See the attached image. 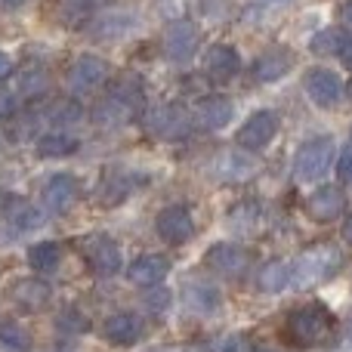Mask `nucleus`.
Returning a JSON list of instances; mask_svg holds the SVG:
<instances>
[{
  "label": "nucleus",
  "mask_w": 352,
  "mask_h": 352,
  "mask_svg": "<svg viewBox=\"0 0 352 352\" xmlns=\"http://www.w3.org/2000/svg\"><path fill=\"white\" fill-rule=\"evenodd\" d=\"M337 334V322L322 303L297 306L285 318V340L297 349H312L331 343Z\"/></svg>",
  "instance_id": "nucleus-1"
},
{
  "label": "nucleus",
  "mask_w": 352,
  "mask_h": 352,
  "mask_svg": "<svg viewBox=\"0 0 352 352\" xmlns=\"http://www.w3.org/2000/svg\"><path fill=\"white\" fill-rule=\"evenodd\" d=\"M340 266H343V250L337 248V244H328V241L312 244V248H306L303 254L294 260L291 285L300 287V291L316 287V285H322V281L334 278Z\"/></svg>",
  "instance_id": "nucleus-2"
},
{
  "label": "nucleus",
  "mask_w": 352,
  "mask_h": 352,
  "mask_svg": "<svg viewBox=\"0 0 352 352\" xmlns=\"http://www.w3.org/2000/svg\"><path fill=\"white\" fill-rule=\"evenodd\" d=\"M334 155H337V146L331 136H312V140H306L297 148V155H294V179L297 182L322 179L331 170V164H334Z\"/></svg>",
  "instance_id": "nucleus-3"
},
{
  "label": "nucleus",
  "mask_w": 352,
  "mask_h": 352,
  "mask_svg": "<svg viewBox=\"0 0 352 352\" xmlns=\"http://www.w3.org/2000/svg\"><path fill=\"white\" fill-rule=\"evenodd\" d=\"M80 250H84V260L90 263V269L96 275H118L121 272V248L115 244V238L102 235V232H93L80 241Z\"/></svg>",
  "instance_id": "nucleus-4"
},
{
  "label": "nucleus",
  "mask_w": 352,
  "mask_h": 352,
  "mask_svg": "<svg viewBox=\"0 0 352 352\" xmlns=\"http://www.w3.org/2000/svg\"><path fill=\"white\" fill-rule=\"evenodd\" d=\"M278 136V115L272 109H260L238 127V146L244 152H263Z\"/></svg>",
  "instance_id": "nucleus-5"
},
{
  "label": "nucleus",
  "mask_w": 352,
  "mask_h": 352,
  "mask_svg": "<svg viewBox=\"0 0 352 352\" xmlns=\"http://www.w3.org/2000/svg\"><path fill=\"white\" fill-rule=\"evenodd\" d=\"M303 87H306V96H309L318 109H334L343 99V93H346V84H343V80L337 78V72H331V68H312L303 78Z\"/></svg>",
  "instance_id": "nucleus-6"
},
{
  "label": "nucleus",
  "mask_w": 352,
  "mask_h": 352,
  "mask_svg": "<svg viewBox=\"0 0 352 352\" xmlns=\"http://www.w3.org/2000/svg\"><path fill=\"white\" fill-rule=\"evenodd\" d=\"M155 229H158L161 241L167 244H186L192 241L195 235V219L192 213H188V207H164V210L158 213V219H155Z\"/></svg>",
  "instance_id": "nucleus-7"
},
{
  "label": "nucleus",
  "mask_w": 352,
  "mask_h": 352,
  "mask_svg": "<svg viewBox=\"0 0 352 352\" xmlns=\"http://www.w3.org/2000/svg\"><path fill=\"white\" fill-rule=\"evenodd\" d=\"M201 43V34L198 28H195L188 19H176V22L167 25L164 31V53L170 56L173 62H186L195 56V50H198Z\"/></svg>",
  "instance_id": "nucleus-8"
},
{
  "label": "nucleus",
  "mask_w": 352,
  "mask_h": 352,
  "mask_svg": "<svg viewBox=\"0 0 352 352\" xmlns=\"http://www.w3.org/2000/svg\"><path fill=\"white\" fill-rule=\"evenodd\" d=\"M343 210H346V195L340 186H322L306 198V213L318 223H334L343 217Z\"/></svg>",
  "instance_id": "nucleus-9"
},
{
  "label": "nucleus",
  "mask_w": 352,
  "mask_h": 352,
  "mask_svg": "<svg viewBox=\"0 0 352 352\" xmlns=\"http://www.w3.org/2000/svg\"><path fill=\"white\" fill-rule=\"evenodd\" d=\"M207 263H210V269H217L219 275H226V278H241L250 269V250L223 241L207 250Z\"/></svg>",
  "instance_id": "nucleus-10"
},
{
  "label": "nucleus",
  "mask_w": 352,
  "mask_h": 352,
  "mask_svg": "<svg viewBox=\"0 0 352 352\" xmlns=\"http://www.w3.org/2000/svg\"><path fill=\"white\" fill-rule=\"evenodd\" d=\"M146 124L158 140H179V136L188 133L192 118H188V111L179 109V105H161V109H155L152 115H148Z\"/></svg>",
  "instance_id": "nucleus-11"
},
{
  "label": "nucleus",
  "mask_w": 352,
  "mask_h": 352,
  "mask_svg": "<svg viewBox=\"0 0 352 352\" xmlns=\"http://www.w3.org/2000/svg\"><path fill=\"white\" fill-rule=\"evenodd\" d=\"M78 198H80V182H78V176H72V173H56V176H50L47 188H43V204H47V210L65 213V210H72V207L78 204Z\"/></svg>",
  "instance_id": "nucleus-12"
},
{
  "label": "nucleus",
  "mask_w": 352,
  "mask_h": 352,
  "mask_svg": "<svg viewBox=\"0 0 352 352\" xmlns=\"http://www.w3.org/2000/svg\"><path fill=\"white\" fill-rule=\"evenodd\" d=\"M109 78V62L102 56H93V53H84L78 56V62L72 65V74H68V87L74 93H84V90H93V87L105 84Z\"/></svg>",
  "instance_id": "nucleus-13"
},
{
  "label": "nucleus",
  "mask_w": 352,
  "mask_h": 352,
  "mask_svg": "<svg viewBox=\"0 0 352 352\" xmlns=\"http://www.w3.org/2000/svg\"><path fill=\"white\" fill-rule=\"evenodd\" d=\"M210 173L217 176V179H226V182H244L256 173V161L244 152L226 148V152H219L210 158Z\"/></svg>",
  "instance_id": "nucleus-14"
},
{
  "label": "nucleus",
  "mask_w": 352,
  "mask_h": 352,
  "mask_svg": "<svg viewBox=\"0 0 352 352\" xmlns=\"http://www.w3.org/2000/svg\"><path fill=\"white\" fill-rule=\"evenodd\" d=\"M232 115H235V105H232L229 96H204L198 105L192 109V118L195 124H198L201 130H223L226 124L232 121Z\"/></svg>",
  "instance_id": "nucleus-15"
},
{
  "label": "nucleus",
  "mask_w": 352,
  "mask_h": 352,
  "mask_svg": "<svg viewBox=\"0 0 352 352\" xmlns=\"http://www.w3.org/2000/svg\"><path fill=\"white\" fill-rule=\"evenodd\" d=\"M182 303H186V309L198 312V316H217L223 309V294L210 281L195 278V281H186V287H182Z\"/></svg>",
  "instance_id": "nucleus-16"
},
{
  "label": "nucleus",
  "mask_w": 352,
  "mask_h": 352,
  "mask_svg": "<svg viewBox=\"0 0 352 352\" xmlns=\"http://www.w3.org/2000/svg\"><path fill=\"white\" fill-rule=\"evenodd\" d=\"M238 65H241L238 53L232 47H226V43H213V47L204 53V62H201L204 74L213 80V84H226V80H232L238 74Z\"/></svg>",
  "instance_id": "nucleus-17"
},
{
  "label": "nucleus",
  "mask_w": 352,
  "mask_h": 352,
  "mask_svg": "<svg viewBox=\"0 0 352 352\" xmlns=\"http://www.w3.org/2000/svg\"><path fill=\"white\" fill-rule=\"evenodd\" d=\"M294 68V53L287 47H269L256 56L254 62V78L263 80V84H272V80H281L287 72Z\"/></svg>",
  "instance_id": "nucleus-18"
},
{
  "label": "nucleus",
  "mask_w": 352,
  "mask_h": 352,
  "mask_svg": "<svg viewBox=\"0 0 352 352\" xmlns=\"http://www.w3.org/2000/svg\"><path fill=\"white\" fill-rule=\"evenodd\" d=\"M167 272H170V260L161 254H142L127 266V278H130V285H136V287L158 285V281H164Z\"/></svg>",
  "instance_id": "nucleus-19"
},
{
  "label": "nucleus",
  "mask_w": 352,
  "mask_h": 352,
  "mask_svg": "<svg viewBox=\"0 0 352 352\" xmlns=\"http://www.w3.org/2000/svg\"><path fill=\"white\" fill-rule=\"evenodd\" d=\"M41 226V213L22 198H6V207L0 210V229L10 232V235H19V232H28Z\"/></svg>",
  "instance_id": "nucleus-20"
},
{
  "label": "nucleus",
  "mask_w": 352,
  "mask_h": 352,
  "mask_svg": "<svg viewBox=\"0 0 352 352\" xmlns=\"http://www.w3.org/2000/svg\"><path fill=\"white\" fill-rule=\"evenodd\" d=\"M142 318L136 316V312H118V316H111L109 322H105L102 334L109 343H115V346H133L136 340L142 337Z\"/></svg>",
  "instance_id": "nucleus-21"
},
{
  "label": "nucleus",
  "mask_w": 352,
  "mask_h": 352,
  "mask_svg": "<svg viewBox=\"0 0 352 352\" xmlns=\"http://www.w3.org/2000/svg\"><path fill=\"white\" fill-rule=\"evenodd\" d=\"M136 111H140V109H136L133 102H127V99L109 93V96H105L102 102L93 109V118H96L99 124H105V127H121V124H127Z\"/></svg>",
  "instance_id": "nucleus-22"
},
{
  "label": "nucleus",
  "mask_w": 352,
  "mask_h": 352,
  "mask_svg": "<svg viewBox=\"0 0 352 352\" xmlns=\"http://www.w3.org/2000/svg\"><path fill=\"white\" fill-rule=\"evenodd\" d=\"M90 28L99 41H121L136 28V16H130V12H102Z\"/></svg>",
  "instance_id": "nucleus-23"
},
{
  "label": "nucleus",
  "mask_w": 352,
  "mask_h": 352,
  "mask_svg": "<svg viewBox=\"0 0 352 352\" xmlns=\"http://www.w3.org/2000/svg\"><path fill=\"white\" fill-rule=\"evenodd\" d=\"M62 260V248L56 241H37L28 248V263L34 272H56Z\"/></svg>",
  "instance_id": "nucleus-24"
},
{
  "label": "nucleus",
  "mask_w": 352,
  "mask_h": 352,
  "mask_svg": "<svg viewBox=\"0 0 352 352\" xmlns=\"http://www.w3.org/2000/svg\"><path fill=\"white\" fill-rule=\"evenodd\" d=\"M12 300L19 306H25V309H41L50 300V285H43V281H16Z\"/></svg>",
  "instance_id": "nucleus-25"
},
{
  "label": "nucleus",
  "mask_w": 352,
  "mask_h": 352,
  "mask_svg": "<svg viewBox=\"0 0 352 352\" xmlns=\"http://www.w3.org/2000/svg\"><path fill=\"white\" fill-rule=\"evenodd\" d=\"M78 146L80 142L68 133H47V136H41V142H37V152H41L43 158H62V155L78 152Z\"/></svg>",
  "instance_id": "nucleus-26"
},
{
  "label": "nucleus",
  "mask_w": 352,
  "mask_h": 352,
  "mask_svg": "<svg viewBox=\"0 0 352 352\" xmlns=\"http://www.w3.org/2000/svg\"><path fill=\"white\" fill-rule=\"evenodd\" d=\"M260 291H266V294H278L285 285H291V269L285 266V263H266L263 266V272H260Z\"/></svg>",
  "instance_id": "nucleus-27"
},
{
  "label": "nucleus",
  "mask_w": 352,
  "mask_h": 352,
  "mask_svg": "<svg viewBox=\"0 0 352 352\" xmlns=\"http://www.w3.org/2000/svg\"><path fill=\"white\" fill-rule=\"evenodd\" d=\"M346 37L349 34H346V31H340V28H322L309 41V50H312V53H318V56H337Z\"/></svg>",
  "instance_id": "nucleus-28"
},
{
  "label": "nucleus",
  "mask_w": 352,
  "mask_h": 352,
  "mask_svg": "<svg viewBox=\"0 0 352 352\" xmlns=\"http://www.w3.org/2000/svg\"><path fill=\"white\" fill-rule=\"evenodd\" d=\"M47 84H50V78H47V72H41V68H34V72H25L22 78H19V84H16V96L19 99H34V96H41L43 90H47Z\"/></svg>",
  "instance_id": "nucleus-29"
},
{
  "label": "nucleus",
  "mask_w": 352,
  "mask_h": 352,
  "mask_svg": "<svg viewBox=\"0 0 352 352\" xmlns=\"http://www.w3.org/2000/svg\"><path fill=\"white\" fill-rule=\"evenodd\" d=\"M0 340L12 349H28V334L16 322H0Z\"/></svg>",
  "instance_id": "nucleus-30"
},
{
  "label": "nucleus",
  "mask_w": 352,
  "mask_h": 352,
  "mask_svg": "<svg viewBox=\"0 0 352 352\" xmlns=\"http://www.w3.org/2000/svg\"><path fill=\"white\" fill-rule=\"evenodd\" d=\"M78 118H80V109L74 102H53L47 121L50 124H72V121H78Z\"/></svg>",
  "instance_id": "nucleus-31"
},
{
  "label": "nucleus",
  "mask_w": 352,
  "mask_h": 352,
  "mask_svg": "<svg viewBox=\"0 0 352 352\" xmlns=\"http://www.w3.org/2000/svg\"><path fill=\"white\" fill-rule=\"evenodd\" d=\"M111 0H62V10L68 12V16H90V12L102 10V6H109Z\"/></svg>",
  "instance_id": "nucleus-32"
},
{
  "label": "nucleus",
  "mask_w": 352,
  "mask_h": 352,
  "mask_svg": "<svg viewBox=\"0 0 352 352\" xmlns=\"http://www.w3.org/2000/svg\"><path fill=\"white\" fill-rule=\"evenodd\" d=\"M219 352H254V346H250L248 337L232 334V337H226V340L219 343Z\"/></svg>",
  "instance_id": "nucleus-33"
},
{
  "label": "nucleus",
  "mask_w": 352,
  "mask_h": 352,
  "mask_svg": "<svg viewBox=\"0 0 352 352\" xmlns=\"http://www.w3.org/2000/svg\"><path fill=\"white\" fill-rule=\"evenodd\" d=\"M158 6H161V16H170L176 22V19H182V12L188 10V0H158Z\"/></svg>",
  "instance_id": "nucleus-34"
},
{
  "label": "nucleus",
  "mask_w": 352,
  "mask_h": 352,
  "mask_svg": "<svg viewBox=\"0 0 352 352\" xmlns=\"http://www.w3.org/2000/svg\"><path fill=\"white\" fill-rule=\"evenodd\" d=\"M19 102H22V99H19L12 90H0V118L12 115V111L19 109Z\"/></svg>",
  "instance_id": "nucleus-35"
},
{
  "label": "nucleus",
  "mask_w": 352,
  "mask_h": 352,
  "mask_svg": "<svg viewBox=\"0 0 352 352\" xmlns=\"http://www.w3.org/2000/svg\"><path fill=\"white\" fill-rule=\"evenodd\" d=\"M337 170H340L343 179H352V142L340 152V158H337Z\"/></svg>",
  "instance_id": "nucleus-36"
},
{
  "label": "nucleus",
  "mask_w": 352,
  "mask_h": 352,
  "mask_svg": "<svg viewBox=\"0 0 352 352\" xmlns=\"http://www.w3.org/2000/svg\"><path fill=\"white\" fill-rule=\"evenodd\" d=\"M343 59V65H349L352 68V34L346 37V41H343V47H340V53H337Z\"/></svg>",
  "instance_id": "nucleus-37"
},
{
  "label": "nucleus",
  "mask_w": 352,
  "mask_h": 352,
  "mask_svg": "<svg viewBox=\"0 0 352 352\" xmlns=\"http://www.w3.org/2000/svg\"><path fill=\"white\" fill-rule=\"evenodd\" d=\"M10 72H12V59L3 53V50H0V78H6Z\"/></svg>",
  "instance_id": "nucleus-38"
},
{
  "label": "nucleus",
  "mask_w": 352,
  "mask_h": 352,
  "mask_svg": "<svg viewBox=\"0 0 352 352\" xmlns=\"http://www.w3.org/2000/svg\"><path fill=\"white\" fill-rule=\"evenodd\" d=\"M343 238H346V241L352 244V213L346 217V223H343Z\"/></svg>",
  "instance_id": "nucleus-39"
},
{
  "label": "nucleus",
  "mask_w": 352,
  "mask_h": 352,
  "mask_svg": "<svg viewBox=\"0 0 352 352\" xmlns=\"http://www.w3.org/2000/svg\"><path fill=\"white\" fill-rule=\"evenodd\" d=\"M343 19H346V22L352 25V0H346V3H343Z\"/></svg>",
  "instance_id": "nucleus-40"
},
{
  "label": "nucleus",
  "mask_w": 352,
  "mask_h": 352,
  "mask_svg": "<svg viewBox=\"0 0 352 352\" xmlns=\"http://www.w3.org/2000/svg\"><path fill=\"white\" fill-rule=\"evenodd\" d=\"M346 96L352 99V80H349V84H346Z\"/></svg>",
  "instance_id": "nucleus-41"
},
{
  "label": "nucleus",
  "mask_w": 352,
  "mask_h": 352,
  "mask_svg": "<svg viewBox=\"0 0 352 352\" xmlns=\"http://www.w3.org/2000/svg\"><path fill=\"white\" fill-rule=\"evenodd\" d=\"M263 3H281V0H263Z\"/></svg>",
  "instance_id": "nucleus-42"
},
{
  "label": "nucleus",
  "mask_w": 352,
  "mask_h": 352,
  "mask_svg": "<svg viewBox=\"0 0 352 352\" xmlns=\"http://www.w3.org/2000/svg\"><path fill=\"white\" fill-rule=\"evenodd\" d=\"M349 343H352V328H349Z\"/></svg>",
  "instance_id": "nucleus-43"
},
{
  "label": "nucleus",
  "mask_w": 352,
  "mask_h": 352,
  "mask_svg": "<svg viewBox=\"0 0 352 352\" xmlns=\"http://www.w3.org/2000/svg\"><path fill=\"white\" fill-rule=\"evenodd\" d=\"M263 352H272V349H263Z\"/></svg>",
  "instance_id": "nucleus-44"
}]
</instances>
